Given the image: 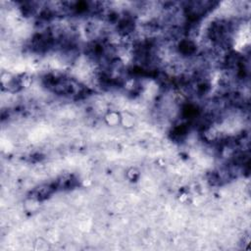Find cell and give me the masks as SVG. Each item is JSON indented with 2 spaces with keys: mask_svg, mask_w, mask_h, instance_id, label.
<instances>
[{
  "mask_svg": "<svg viewBox=\"0 0 251 251\" xmlns=\"http://www.w3.org/2000/svg\"><path fill=\"white\" fill-rule=\"evenodd\" d=\"M139 172L135 168H132L131 170L128 171V178L131 179V181H136V179L139 178Z\"/></svg>",
  "mask_w": 251,
  "mask_h": 251,
  "instance_id": "obj_1",
  "label": "cell"
}]
</instances>
